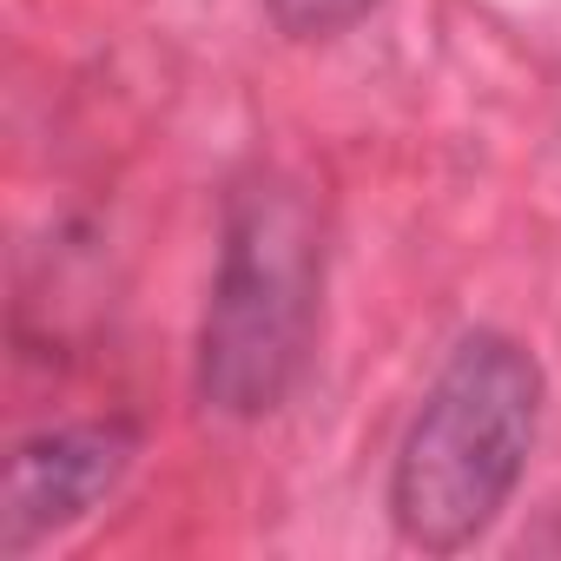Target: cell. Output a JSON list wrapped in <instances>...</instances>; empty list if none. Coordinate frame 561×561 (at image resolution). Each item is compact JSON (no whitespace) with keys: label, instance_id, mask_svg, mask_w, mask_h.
Masks as SVG:
<instances>
[{"label":"cell","instance_id":"cell-2","mask_svg":"<svg viewBox=\"0 0 561 561\" xmlns=\"http://www.w3.org/2000/svg\"><path fill=\"white\" fill-rule=\"evenodd\" d=\"M541 436V364L476 331L430 383L390 469V522L423 554H456L495 528Z\"/></svg>","mask_w":561,"mask_h":561},{"label":"cell","instance_id":"cell-3","mask_svg":"<svg viewBox=\"0 0 561 561\" xmlns=\"http://www.w3.org/2000/svg\"><path fill=\"white\" fill-rule=\"evenodd\" d=\"M139 456L133 423H73L41 430L8 462V508H0V554H27L34 541L60 535L87 508H100Z\"/></svg>","mask_w":561,"mask_h":561},{"label":"cell","instance_id":"cell-1","mask_svg":"<svg viewBox=\"0 0 561 561\" xmlns=\"http://www.w3.org/2000/svg\"><path fill=\"white\" fill-rule=\"evenodd\" d=\"M318 285H324V244L311 198L277 172L244 179L225 205L218 277L198 324L192 383L205 410L251 423L291 397L318 331Z\"/></svg>","mask_w":561,"mask_h":561},{"label":"cell","instance_id":"cell-4","mask_svg":"<svg viewBox=\"0 0 561 561\" xmlns=\"http://www.w3.org/2000/svg\"><path fill=\"white\" fill-rule=\"evenodd\" d=\"M377 0H264V14L285 27L291 41H337L351 34Z\"/></svg>","mask_w":561,"mask_h":561}]
</instances>
